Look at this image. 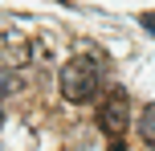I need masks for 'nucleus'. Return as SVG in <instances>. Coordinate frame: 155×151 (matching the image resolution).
I'll return each instance as SVG.
<instances>
[{
    "mask_svg": "<svg viewBox=\"0 0 155 151\" xmlns=\"http://www.w3.org/2000/svg\"><path fill=\"white\" fill-rule=\"evenodd\" d=\"M98 82H102V70H98V57H90V53H78L61 65V98L65 102H90L98 94Z\"/></svg>",
    "mask_w": 155,
    "mask_h": 151,
    "instance_id": "nucleus-1",
    "label": "nucleus"
},
{
    "mask_svg": "<svg viewBox=\"0 0 155 151\" xmlns=\"http://www.w3.org/2000/svg\"><path fill=\"white\" fill-rule=\"evenodd\" d=\"M127 110H131V102H127V90H110L106 94V102L98 106V127H102V135L106 139H114V143H123V135H127Z\"/></svg>",
    "mask_w": 155,
    "mask_h": 151,
    "instance_id": "nucleus-2",
    "label": "nucleus"
},
{
    "mask_svg": "<svg viewBox=\"0 0 155 151\" xmlns=\"http://www.w3.org/2000/svg\"><path fill=\"white\" fill-rule=\"evenodd\" d=\"M29 37L12 33L8 25H0V61L4 65H29Z\"/></svg>",
    "mask_w": 155,
    "mask_h": 151,
    "instance_id": "nucleus-3",
    "label": "nucleus"
},
{
    "mask_svg": "<svg viewBox=\"0 0 155 151\" xmlns=\"http://www.w3.org/2000/svg\"><path fill=\"white\" fill-rule=\"evenodd\" d=\"M139 135H143V143H151V147H155V102L147 106V114L139 119Z\"/></svg>",
    "mask_w": 155,
    "mask_h": 151,
    "instance_id": "nucleus-4",
    "label": "nucleus"
},
{
    "mask_svg": "<svg viewBox=\"0 0 155 151\" xmlns=\"http://www.w3.org/2000/svg\"><path fill=\"white\" fill-rule=\"evenodd\" d=\"M4 94H12V78H8V74H0V98Z\"/></svg>",
    "mask_w": 155,
    "mask_h": 151,
    "instance_id": "nucleus-5",
    "label": "nucleus"
},
{
    "mask_svg": "<svg viewBox=\"0 0 155 151\" xmlns=\"http://www.w3.org/2000/svg\"><path fill=\"white\" fill-rule=\"evenodd\" d=\"M143 29H147V33H155V12H147V16H143Z\"/></svg>",
    "mask_w": 155,
    "mask_h": 151,
    "instance_id": "nucleus-6",
    "label": "nucleus"
},
{
    "mask_svg": "<svg viewBox=\"0 0 155 151\" xmlns=\"http://www.w3.org/2000/svg\"><path fill=\"white\" fill-rule=\"evenodd\" d=\"M0 123H4V119H0Z\"/></svg>",
    "mask_w": 155,
    "mask_h": 151,
    "instance_id": "nucleus-7",
    "label": "nucleus"
}]
</instances>
